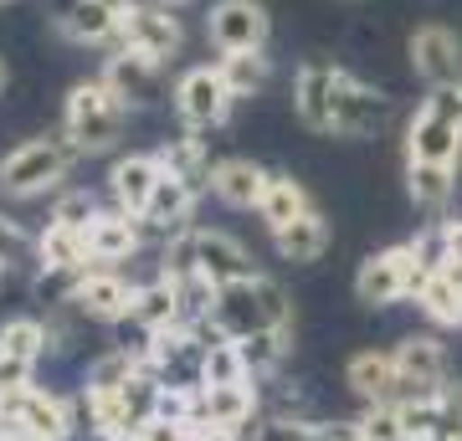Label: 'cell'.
<instances>
[{
  "label": "cell",
  "mask_w": 462,
  "mask_h": 441,
  "mask_svg": "<svg viewBox=\"0 0 462 441\" xmlns=\"http://www.w3.org/2000/svg\"><path fill=\"white\" fill-rule=\"evenodd\" d=\"M263 328H293V303L282 293V282L257 272L247 282H226L216 298V313L206 324H196V334L211 349L216 339H252Z\"/></svg>",
  "instance_id": "cell-1"
},
{
  "label": "cell",
  "mask_w": 462,
  "mask_h": 441,
  "mask_svg": "<svg viewBox=\"0 0 462 441\" xmlns=\"http://www.w3.org/2000/svg\"><path fill=\"white\" fill-rule=\"evenodd\" d=\"M83 160V149L72 144L67 133H47V139H26L0 160V196L11 200H32L47 196L51 185L67 180V170Z\"/></svg>",
  "instance_id": "cell-2"
},
{
  "label": "cell",
  "mask_w": 462,
  "mask_h": 441,
  "mask_svg": "<svg viewBox=\"0 0 462 441\" xmlns=\"http://www.w3.org/2000/svg\"><path fill=\"white\" fill-rule=\"evenodd\" d=\"M124 118H129V103L118 98L103 78H93V82H78V87L67 93L62 133L83 149V154H103V149H114L118 139H124Z\"/></svg>",
  "instance_id": "cell-3"
},
{
  "label": "cell",
  "mask_w": 462,
  "mask_h": 441,
  "mask_svg": "<svg viewBox=\"0 0 462 441\" xmlns=\"http://www.w3.org/2000/svg\"><path fill=\"white\" fill-rule=\"evenodd\" d=\"M160 380L139 370L129 385H114V390H83V406H88V421L98 436H139V426L160 410Z\"/></svg>",
  "instance_id": "cell-4"
},
{
  "label": "cell",
  "mask_w": 462,
  "mask_h": 441,
  "mask_svg": "<svg viewBox=\"0 0 462 441\" xmlns=\"http://www.w3.org/2000/svg\"><path fill=\"white\" fill-rule=\"evenodd\" d=\"M175 114H180V124L190 133H206V129H221L231 118V87L221 82V72H216V62L206 67H185L180 78H175Z\"/></svg>",
  "instance_id": "cell-5"
},
{
  "label": "cell",
  "mask_w": 462,
  "mask_h": 441,
  "mask_svg": "<svg viewBox=\"0 0 462 441\" xmlns=\"http://www.w3.org/2000/svg\"><path fill=\"white\" fill-rule=\"evenodd\" d=\"M118 47L144 51L154 62H175L180 47H185L175 5H165V0H134V11L124 16V32H118Z\"/></svg>",
  "instance_id": "cell-6"
},
{
  "label": "cell",
  "mask_w": 462,
  "mask_h": 441,
  "mask_svg": "<svg viewBox=\"0 0 462 441\" xmlns=\"http://www.w3.org/2000/svg\"><path fill=\"white\" fill-rule=\"evenodd\" d=\"M411 288H416L411 242L385 246V252H375V257H370L360 272H355V298H360V303H370V308L401 303V298H411Z\"/></svg>",
  "instance_id": "cell-7"
},
{
  "label": "cell",
  "mask_w": 462,
  "mask_h": 441,
  "mask_svg": "<svg viewBox=\"0 0 462 441\" xmlns=\"http://www.w3.org/2000/svg\"><path fill=\"white\" fill-rule=\"evenodd\" d=\"M273 21L257 0H216L206 16V36L216 51H267Z\"/></svg>",
  "instance_id": "cell-8"
},
{
  "label": "cell",
  "mask_w": 462,
  "mask_h": 441,
  "mask_svg": "<svg viewBox=\"0 0 462 441\" xmlns=\"http://www.w3.org/2000/svg\"><path fill=\"white\" fill-rule=\"evenodd\" d=\"M0 410H5V416H16L32 441H67V436H72V406H67L57 390L21 385V390L0 395Z\"/></svg>",
  "instance_id": "cell-9"
},
{
  "label": "cell",
  "mask_w": 462,
  "mask_h": 441,
  "mask_svg": "<svg viewBox=\"0 0 462 441\" xmlns=\"http://www.w3.org/2000/svg\"><path fill=\"white\" fill-rule=\"evenodd\" d=\"M67 303L83 313V318H93V324H118L134 308V282L118 278V267H88L83 278L72 282Z\"/></svg>",
  "instance_id": "cell-10"
},
{
  "label": "cell",
  "mask_w": 462,
  "mask_h": 441,
  "mask_svg": "<svg viewBox=\"0 0 462 441\" xmlns=\"http://www.w3.org/2000/svg\"><path fill=\"white\" fill-rule=\"evenodd\" d=\"M385 118H391V98L375 93V87H365V82H355L345 67H339V78H334V133L365 139V133H375Z\"/></svg>",
  "instance_id": "cell-11"
},
{
  "label": "cell",
  "mask_w": 462,
  "mask_h": 441,
  "mask_svg": "<svg viewBox=\"0 0 462 441\" xmlns=\"http://www.w3.org/2000/svg\"><path fill=\"white\" fill-rule=\"evenodd\" d=\"M98 78L108 82L129 108H144V103H154L160 87H165V62H154V57H144V51H134V47H118L114 57L103 62Z\"/></svg>",
  "instance_id": "cell-12"
},
{
  "label": "cell",
  "mask_w": 462,
  "mask_h": 441,
  "mask_svg": "<svg viewBox=\"0 0 462 441\" xmlns=\"http://www.w3.org/2000/svg\"><path fill=\"white\" fill-rule=\"evenodd\" d=\"M391 354H396V370H401V400H406V395H421V390H442L447 385V349H442V339L411 334V339H401Z\"/></svg>",
  "instance_id": "cell-13"
},
{
  "label": "cell",
  "mask_w": 462,
  "mask_h": 441,
  "mask_svg": "<svg viewBox=\"0 0 462 441\" xmlns=\"http://www.w3.org/2000/svg\"><path fill=\"white\" fill-rule=\"evenodd\" d=\"M411 72L427 87L462 82V41L447 26H416L411 32Z\"/></svg>",
  "instance_id": "cell-14"
},
{
  "label": "cell",
  "mask_w": 462,
  "mask_h": 441,
  "mask_svg": "<svg viewBox=\"0 0 462 441\" xmlns=\"http://www.w3.org/2000/svg\"><path fill=\"white\" fill-rule=\"evenodd\" d=\"M144 221L129 211H98V221L88 226V257H93V267H118V262H129L139 246H144Z\"/></svg>",
  "instance_id": "cell-15"
},
{
  "label": "cell",
  "mask_w": 462,
  "mask_h": 441,
  "mask_svg": "<svg viewBox=\"0 0 462 441\" xmlns=\"http://www.w3.org/2000/svg\"><path fill=\"white\" fill-rule=\"evenodd\" d=\"M160 175H165L160 154H124V160H114V170H108V196H114L118 211H129V216L144 221Z\"/></svg>",
  "instance_id": "cell-16"
},
{
  "label": "cell",
  "mask_w": 462,
  "mask_h": 441,
  "mask_svg": "<svg viewBox=\"0 0 462 441\" xmlns=\"http://www.w3.org/2000/svg\"><path fill=\"white\" fill-rule=\"evenodd\" d=\"M196 272H206L216 288L257 278L247 246L236 242V236H226V231H206V226H196Z\"/></svg>",
  "instance_id": "cell-17"
},
{
  "label": "cell",
  "mask_w": 462,
  "mask_h": 441,
  "mask_svg": "<svg viewBox=\"0 0 462 441\" xmlns=\"http://www.w3.org/2000/svg\"><path fill=\"white\" fill-rule=\"evenodd\" d=\"M334 78H339L334 62H303L293 78V114L319 133L334 129Z\"/></svg>",
  "instance_id": "cell-18"
},
{
  "label": "cell",
  "mask_w": 462,
  "mask_h": 441,
  "mask_svg": "<svg viewBox=\"0 0 462 441\" xmlns=\"http://www.w3.org/2000/svg\"><path fill=\"white\" fill-rule=\"evenodd\" d=\"M196 200L200 190L190 180H180V175H160V185H154V196H149V211H144V231H160V236H175V231L196 226Z\"/></svg>",
  "instance_id": "cell-19"
},
{
  "label": "cell",
  "mask_w": 462,
  "mask_h": 441,
  "mask_svg": "<svg viewBox=\"0 0 462 441\" xmlns=\"http://www.w3.org/2000/svg\"><path fill=\"white\" fill-rule=\"evenodd\" d=\"M257 406H263V395H257V385L252 380H242V385H206L196 400V426H242L257 421Z\"/></svg>",
  "instance_id": "cell-20"
},
{
  "label": "cell",
  "mask_w": 462,
  "mask_h": 441,
  "mask_svg": "<svg viewBox=\"0 0 462 441\" xmlns=\"http://www.w3.org/2000/svg\"><path fill=\"white\" fill-rule=\"evenodd\" d=\"M267 190V170L252 160H216L211 164V196L231 211H257Z\"/></svg>",
  "instance_id": "cell-21"
},
{
  "label": "cell",
  "mask_w": 462,
  "mask_h": 441,
  "mask_svg": "<svg viewBox=\"0 0 462 441\" xmlns=\"http://www.w3.org/2000/svg\"><path fill=\"white\" fill-rule=\"evenodd\" d=\"M349 390L360 395L365 406H396L401 400V370H396V354H380V349H370V354H355L345 370Z\"/></svg>",
  "instance_id": "cell-22"
},
{
  "label": "cell",
  "mask_w": 462,
  "mask_h": 441,
  "mask_svg": "<svg viewBox=\"0 0 462 441\" xmlns=\"http://www.w3.org/2000/svg\"><path fill=\"white\" fill-rule=\"evenodd\" d=\"M129 324L144 328L149 334H160V328H175L185 324L180 318V288H175V278H149V282H134V308H129Z\"/></svg>",
  "instance_id": "cell-23"
},
{
  "label": "cell",
  "mask_w": 462,
  "mask_h": 441,
  "mask_svg": "<svg viewBox=\"0 0 462 441\" xmlns=\"http://www.w3.org/2000/svg\"><path fill=\"white\" fill-rule=\"evenodd\" d=\"M406 160L421 164H457L462 160V129L457 124H442L416 108V118L406 124Z\"/></svg>",
  "instance_id": "cell-24"
},
{
  "label": "cell",
  "mask_w": 462,
  "mask_h": 441,
  "mask_svg": "<svg viewBox=\"0 0 462 441\" xmlns=\"http://www.w3.org/2000/svg\"><path fill=\"white\" fill-rule=\"evenodd\" d=\"M406 196H411L416 211L427 216H442L457 196V164H421V160H406Z\"/></svg>",
  "instance_id": "cell-25"
},
{
  "label": "cell",
  "mask_w": 462,
  "mask_h": 441,
  "mask_svg": "<svg viewBox=\"0 0 462 441\" xmlns=\"http://www.w3.org/2000/svg\"><path fill=\"white\" fill-rule=\"evenodd\" d=\"M124 32V16H118L114 5H103V0H72L62 16V36L67 41H78V47H103V41H118Z\"/></svg>",
  "instance_id": "cell-26"
},
{
  "label": "cell",
  "mask_w": 462,
  "mask_h": 441,
  "mask_svg": "<svg viewBox=\"0 0 462 441\" xmlns=\"http://www.w3.org/2000/svg\"><path fill=\"white\" fill-rule=\"evenodd\" d=\"M314 211V200H309V190L293 180V175H267V190H263V206H257V216H263L267 231H282L293 226L298 216Z\"/></svg>",
  "instance_id": "cell-27"
},
{
  "label": "cell",
  "mask_w": 462,
  "mask_h": 441,
  "mask_svg": "<svg viewBox=\"0 0 462 441\" xmlns=\"http://www.w3.org/2000/svg\"><path fill=\"white\" fill-rule=\"evenodd\" d=\"M273 246H278L282 262H319L324 257V246H329V221H324L319 211L298 216L293 226L273 231Z\"/></svg>",
  "instance_id": "cell-28"
},
{
  "label": "cell",
  "mask_w": 462,
  "mask_h": 441,
  "mask_svg": "<svg viewBox=\"0 0 462 441\" xmlns=\"http://www.w3.org/2000/svg\"><path fill=\"white\" fill-rule=\"evenodd\" d=\"M216 72H221V82L231 87V98H252V93L267 87L273 62H267V51H221V57H216Z\"/></svg>",
  "instance_id": "cell-29"
},
{
  "label": "cell",
  "mask_w": 462,
  "mask_h": 441,
  "mask_svg": "<svg viewBox=\"0 0 462 441\" xmlns=\"http://www.w3.org/2000/svg\"><path fill=\"white\" fill-rule=\"evenodd\" d=\"M160 164H165L170 175L190 180L196 190H211V160H206V144H200V139H196L190 129H185L180 139H170V144L160 149Z\"/></svg>",
  "instance_id": "cell-30"
},
{
  "label": "cell",
  "mask_w": 462,
  "mask_h": 441,
  "mask_svg": "<svg viewBox=\"0 0 462 441\" xmlns=\"http://www.w3.org/2000/svg\"><path fill=\"white\" fill-rule=\"evenodd\" d=\"M416 303H421V313H427L431 324L462 328V282H452L447 272L421 282V288H416Z\"/></svg>",
  "instance_id": "cell-31"
},
{
  "label": "cell",
  "mask_w": 462,
  "mask_h": 441,
  "mask_svg": "<svg viewBox=\"0 0 462 441\" xmlns=\"http://www.w3.org/2000/svg\"><path fill=\"white\" fill-rule=\"evenodd\" d=\"M401 426H406V441H431L437 436V421H442V390H421L396 400Z\"/></svg>",
  "instance_id": "cell-32"
},
{
  "label": "cell",
  "mask_w": 462,
  "mask_h": 441,
  "mask_svg": "<svg viewBox=\"0 0 462 441\" xmlns=\"http://www.w3.org/2000/svg\"><path fill=\"white\" fill-rule=\"evenodd\" d=\"M0 349L16 354V360H26V364H36L51 349L47 324H42V318H11V324H0Z\"/></svg>",
  "instance_id": "cell-33"
},
{
  "label": "cell",
  "mask_w": 462,
  "mask_h": 441,
  "mask_svg": "<svg viewBox=\"0 0 462 441\" xmlns=\"http://www.w3.org/2000/svg\"><path fill=\"white\" fill-rule=\"evenodd\" d=\"M236 344H242V360H247L252 380H267L282 364V354H288V328H263V334L236 339Z\"/></svg>",
  "instance_id": "cell-34"
},
{
  "label": "cell",
  "mask_w": 462,
  "mask_h": 441,
  "mask_svg": "<svg viewBox=\"0 0 462 441\" xmlns=\"http://www.w3.org/2000/svg\"><path fill=\"white\" fill-rule=\"evenodd\" d=\"M139 370H144V354H129V349H108L103 360L88 364V385H83V390H114V385H129Z\"/></svg>",
  "instance_id": "cell-35"
},
{
  "label": "cell",
  "mask_w": 462,
  "mask_h": 441,
  "mask_svg": "<svg viewBox=\"0 0 462 441\" xmlns=\"http://www.w3.org/2000/svg\"><path fill=\"white\" fill-rule=\"evenodd\" d=\"M206 385H242V380H252L247 360H242V344L236 339H216L211 349H206Z\"/></svg>",
  "instance_id": "cell-36"
},
{
  "label": "cell",
  "mask_w": 462,
  "mask_h": 441,
  "mask_svg": "<svg viewBox=\"0 0 462 441\" xmlns=\"http://www.w3.org/2000/svg\"><path fill=\"white\" fill-rule=\"evenodd\" d=\"M247 441H329L324 421H303V416H267Z\"/></svg>",
  "instance_id": "cell-37"
},
{
  "label": "cell",
  "mask_w": 462,
  "mask_h": 441,
  "mask_svg": "<svg viewBox=\"0 0 462 441\" xmlns=\"http://www.w3.org/2000/svg\"><path fill=\"white\" fill-rule=\"evenodd\" d=\"M47 221H57V226H67V231H88L98 221V200L88 196V190H67V196L51 206Z\"/></svg>",
  "instance_id": "cell-38"
},
{
  "label": "cell",
  "mask_w": 462,
  "mask_h": 441,
  "mask_svg": "<svg viewBox=\"0 0 462 441\" xmlns=\"http://www.w3.org/2000/svg\"><path fill=\"white\" fill-rule=\"evenodd\" d=\"M360 431H365V441H406V426H401L396 406H365Z\"/></svg>",
  "instance_id": "cell-39"
},
{
  "label": "cell",
  "mask_w": 462,
  "mask_h": 441,
  "mask_svg": "<svg viewBox=\"0 0 462 441\" xmlns=\"http://www.w3.org/2000/svg\"><path fill=\"white\" fill-rule=\"evenodd\" d=\"M421 114H431V118H442V124H457V129H462V82L427 87V98H421Z\"/></svg>",
  "instance_id": "cell-40"
},
{
  "label": "cell",
  "mask_w": 462,
  "mask_h": 441,
  "mask_svg": "<svg viewBox=\"0 0 462 441\" xmlns=\"http://www.w3.org/2000/svg\"><path fill=\"white\" fill-rule=\"evenodd\" d=\"M431 441H462V385H442V421Z\"/></svg>",
  "instance_id": "cell-41"
},
{
  "label": "cell",
  "mask_w": 462,
  "mask_h": 441,
  "mask_svg": "<svg viewBox=\"0 0 462 441\" xmlns=\"http://www.w3.org/2000/svg\"><path fill=\"white\" fill-rule=\"evenodd\" d=\"M26 257H32V236H26L16 221H5V216H0V267L26 262Z\"/></svg>",
  "instance_id": "cell-42"
},
{
  "label": "cell",
  "mask_w": 462,
  "mask_h": 441,
  "mask_svg": "<svg viewBox=\"0 0 462 441\" xmlns=\"http://www.w3.org/2000/svg\"><path fill=\"white\" fill-rule=\"evenodd\" d=\"M196 436V426L190 421H170V416H149L139 426V441H190Z\"/></svg>",
  "instance_id": "cell-43"
},
{
  "label": "cell",
  "mask_w": 462,
  "mask_h": 441,
  "mask_svg": "<svg viewBox=\"0 0 462 441\" xmlns=\"http://www.w3.org/2000/svg\"><path fill=\"white\" fill-rule=\"evenodd\" d=\"M32 370H36V364H26V360H16V354H5V349H0V395L32 385Z\"/></svg>",
  "instance_id": "cell-44"
},
{
  "label": "cell",
  "mask_w": 462,
  "mask_h": 441,
  "mask_svg": "<svg viewBox=\"0 0 462 441\" xmlns=\"http://www.w3.org/2000/svg\"><path fill=\"white\" fill-rule=\"evenodd\" d=\"M190 441H247L236 426H196V436Z\"/></svg>",
  "instance_id": "cell-45"
},
{
  "label": "cell",
  "mask_w": 462,
  "mask_h": 441,
  "mask_svg": "<svg viewBox=\"0 0 462 441\" xmlns=\"http://www.w3.org/2000/svg\"><path fill=\"white\" fill-rule=\"evenodd\" d=\"M0 441H32V436H26V426H21L16 416H5V410H0Z\"/></svg>",
  "instance_id": "cell-46"
},
{
  "label": "cell",
  "mask_w": 462,
  "mask_h": 441,
  "mask_svg": "<svg viewBox=\"0 0 462 441\" xmlns=\"http://www.w3.org/2000/svg\"><path fill=\"white\" fill-rule=\"evenodd\" d=\"M98 441H139V436H98Z\"/></svg>",
  "instance_id": "cell-47"
},
{
  "label": "cell",
  "mask_w": 462,
  "mask_h": 441,
  "mask_svg": "<svg viewBox=\"0 0 462 441\" xmlns=\"http://www.w3.org/2000/svg\"><path fill=\"white\" fill-rule=\"evenodd\" d=\"M0 87H5V62H0Z\"/></svg>",
  "instance_id": "cell-48"
},
{
  "label": "cell",
  "mask_w": 462,
  "mask_h": 441,
  "mask_svg": "<svg viewBox=\"0 0 462 441\" xmlns=\"http://www.w3.org/2000/svg\"><path fill=\"white\" fill-rule=\"evenodd\" d=\"M165 5H190V0H165Z\"/></svg>",
  "instance_id": "cell-49"
},
{
  "label": "cell",
  "mask_w": 462,
  "mask_h": 441,
  "mask_svg": "<svg viewBox=\"0 0 462 441\" xmlns=\"http://www.w3.org/2000/svg\"><path fill=\"white\" fill-rule=\"evenodd\" d=\"M0 272H5V267H0Z\"/></svg>",
  "instance_id": "cell-50"
},
{
  "label": "cell",
  "mask_w": 462,
  "mask_h": 441,
  "mask_svg": "<svg viewBox=\"0 0 462 441\" xmlns=\"http://www.w3.org/2000/svg\"><path fill=\"white\" fill-rule=\"evenodd\" d=\"M0 5H5V0H0Z\"/></svg>",
  "instance_id": "cell-51"
}]
</instances>
